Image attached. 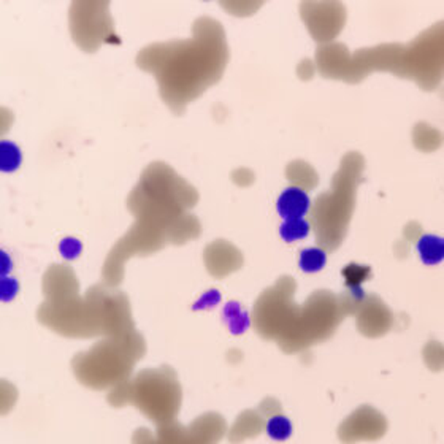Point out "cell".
<instances>
[{
	"label": "cell",
	"mask_w": 444,
	"mask_h": 444,
	"mask_svg": "<svg viewBox=\"0 0 444 444\" xmlns=\"http://www.w3.org/2000/svg\"><path fill=\"white\" fill-rule=\"evenodd\" d=\"M199 194L164 162H152L141 173L127 208L135 224L111 248L104 265L105 284L116 287L124 277V262L133 255H150L168 243L183 245L200 235V222L189 213Z\"/></svg>",
	"instance_id": "obj_1"
},
{
	"label": "cell",
	"mask_w": 444,
	"mask_h": 444,
	"mask_svg": "<svg viewBox=\"0 0 444 444\" xmlns=\"http://www.w3.org/2000/svg\"><path fill=\"white\" fill-rule=\"evenodd\" d=\"M227 62L226 32L208 16L195 19L191 38L148 45L137 55V65L156 77L160 97L177 114L219 82Z\"/></svg>",
	"instance_id": "obj_2"
},
{
	"label": "cell",
	"mask_w": 444,
	"mask_h": 444,
	"mask_svg": "<svg viewBox=\"0 0 444 444\" xmlns=\"http://www.w3.org/2000/svg\"><path fill=\"white\" fill-rule=\"evenodd\" d=\"M38 321L65 336H118L135 331L129 300L109 286H94L84 299L79 295L45 301L38 309Z\"/></svg>",
	"instance_id": "obj_3"
},
{
	"label": "cell",
	"mask_w": 444,
	"mask_h": 444,
	"mask_svg": "<svg viewBox=\"0 0 444 444\" xmlns=\"http://www.w3.org/2000/svg\"><path fill=\"white\" fill-rule=\"evenodd\" d=\"M145 354V340L135 331L110 336L73 359V372L83 384L102 389L121 384Z\"/></svg>",
	"instance_id": "obj_4"
},
{
	"label": "cell",
	"mask_w": 444,
	"mask_h": 444,
	"mask_svg": "<svg viewBox=\"0 0 444 444\" xmlns=\"http://www.w3.org/2000/svg\"><path fill=\"white\" fill-rule=\"evenodd\" d=\"M114 394H127L123 405L133 401L151 421L160 426L170 423L179 409V386L173 370L160 367L146 370L132 382H121Z\"/></svg>",
	"instance_id": "obj_5"
},
{
	"label": "cell",
	"mask_w": 444,
	"mask_h": 444,
	"mask_svg": "<svg viewBox=\"0 0 444 444\" xmlns=\"http://www.w3.org/2000/svg\"><path fill=\"white\" fill-rule=\"evenodd\" d=\"M70 30L79 48L94 52L100 45L119 42L106 0H75L70 5Z\"/></svg>",
	"instance_id": "obj_6"
},
{
	"label": "cell",
	"mask_w": 444,
	"mask_h": 444,
	"mask_svg": "<svg viewBox=\"0 0 444 444\" xmlns=\"http://www.w3.org/2000/svg\"><path fill=\"white\" fill-rule=\"evenodd\" d=\"M224 421L218 414H206L199 417L189 428H183L174 423L160 426L157 443H152L146 430H137L133 443L135 444H214L218 443L224 432Z\"/></svg>",
	"instance_id": "obj_7"
},
{
	"label": "cell",
	"mask_w": 444,
	"mask_h": 444,
	"mask_svg": "<svg viewBox=\"0 0 444 444\" xmlns=\"http://www.w3.org/2000/svg\"><path fill=\"white\" fill-rule=\"evenodd\" d=\"M204 259L208 272L214 278H224L227 274L237 272L243 265V255L226 240H216L206 246Z\"/></svg>",
	"instance_id": "obj_8"
},
{
	"label": "cell",
	"mask_w": 444,
	"mask_h": 444,
	"mask_svg": "<svg viewBox=\"0 0 444 444\" xmlns=\"http://www.w3.org/2000/svg\"><path fill=\"white\" fill-rule=\"evenodd\" d=\"M46 301H55L78 294V281L69 265H52L45 274Z\"/></svg>",
	"instance_id": "obj_9"
},
{
	"label": "cell",
	"mask_w": 444,
	"mask_h": 444,
	"mask_svg": "<svg viewBox=\"0 0 444 444\" xmlns=\"http://www.w3.org/2000/svg\"><path fill=\"white\" fill-rule=\"evenodd\" d=\"M309 210V199L300 187H289L278 200V211L286 219L304 218Z\"/></svg>",
	"instance_id": "obj_10"
},
{
	"label": "cell",
	"mask_w": 444,
	"mask_h": 444,
	"mask_svg": "<svg viewBox=\"0 0 444 444\" xmlns=\"http://www.w3.org/2000/svg\"><path fill=\"white\" fill-rule=\"evenodd\" d=\"M417 252L426 265H436L444 259V240L438 235L426 233L417 241Z\"/></svg>",
	"instance_id": "obj_11"
},
{
	"label": "cell",
	"mask_w": 444,
	"mask_h": 444,
	"mask_svg": "<svg viewBox=\"0 0 444 444\" xmlns=\"http://www.w3.org/2000/svg\"><path fill=\"white\" fill-rule=\"evenodd\" d=\"M267 433L277 441H284L292 435V423L286 416L274 414L267 422Z\"/></svg>",
	"instance_id": "obj_12"
},
{
	"label": "cell",
	"mask_w": 444,
	"mask_h": 444,
	"mask_svg": "<svg viewBox=\"0 0 444 444\" xmlns=\"http://www.w3.org/2000/svg\"><path fill=\"white\" fill-rule=\"evenodd\" d=\"M326 260L327 255L321 248H309V250H305L300 255V268L306 273L319 272L326 265Z\"/></svg>",
	"instance_id": "obj_13"
},
{
	"label": "cell",
	"mask_w": 444,
	"mask_h": 444,
	"mask_svg": "<svg viewBox=\"0 0 444 444\" xmlns=\"http://www.w3.org/2000/svg\"><path fill=\"white\" fill-rule=\"evenodd\" d=\"M309 232V222L304 218L299 219H286L281 227V237L286 241H295L306 237Z\"/></svg>",
	"instance_id": "obj_14"
},
{
	"label": "cell",
	"mask_w": 444,
	"mask_h": 444,
	"mask_svg": "<svg viewBox=\"0 0 444 444\" xmlns=\"http://www.w3.org/2000/svg\"><path fill=\"white\" fill-rule=\"evenodd\" d=\"M345 279H346V286L349 289L353 287H360V284L365 279H368L370 277V268L365 265H357V264H351L345 268Z\"/></svg>",
	"instance_id": "obj_15"
}]
</instances>
